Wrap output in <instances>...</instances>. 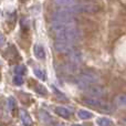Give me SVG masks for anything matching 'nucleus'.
I'll use <instances>...</instances> for the list:
<instances>
[{"mask_svg": "<svg viewBox=\"0 0 126 126\" xmlns=\"http://www.w3.org/2000/svg\"><path fill=\"white\" fill-rule=\"evenodd\" d=\"M13 83H15L17 86L22 85V83H23V79H22L21 74H16V75L13 76Z\"/></svg>", "mask_w": 126, "mask_h": 126, "instance_id": "nucleus-18", "label": "nucleus"}, {"mask_svg": "<svg viewBox=\"0 0 126 126\" xmlns=\"http://www.w3.org/2000/svg\"><path fill=\"white\" fill-rule=\"evenodd\" d=\"M20 118H21V122L24 126H32V120H31L30 115L28 114V112L21 111V113H20Z\"/></svg>", "mask_w": 126, "mask_h": 126, "instance_id": "nucleus-12", "label": "nucleus"}, {"mask_svg": "<svg viewBox=\"0 0 126 126\" xmlns=\"http://www.w3.org/2000/svg\"><path fill=\"white\" fill-rule=\"evenodd\" d=\"M8 102H9V107H10V110H13V107H15L16 105V101L13 97H9L8 98Z\"/></svg>", "mask_w": 126, "mask_h": 126, "instance_id": "nucleus-21", "label": "nucleus"}, {"mask_svg": "<svg viewBox=\"0 0 126 126\" xmlns=\"http://www.w3.org/2000/svg\"><path fill=\"white\" fill-rule=\"evenodd\" d=\"M73 13L74 12L71 9H67V8L60 9V10H57L52 13V20L62 21V22H73L75 21Z\"/></svg>", "mask_w": 126, "mask_h": 126, "instance_id": "nucleus-4", "label": "nucleus"}, {"mask_svg": "<svg viewBox=\"0 0 126 126\" xmlns=\"http://www.w3.org/2000/svg\"><path fill=\"white\" fill-rule=\"evenodd\" d=\"M4 41H6V39H4V35L0 33V48H1V47L4 44Z\"/></svg>", "mask_w": 126, "mask_h": 126, "instance_id": "nucleus-22", "label": "nucleus"}, {"mask_svg": "<svg viewBox=\"0 0 126 126\" xmlns=\"http://www.w3.org/2000/svg\"><path fill=\"white\" fill-rule=\"evenodd\" d=\"M26 72V66L23 65H18V66L15 67V73L16 74H22Z\"/></svg>", "mask_w": 126, "mask_h": 126, "instance_id": "nucleus-19", "label": "nucleus"}, {"mask_svg": "<svg viewBox=\"0 0 126 126\" xmlns=\"http://www.w3.org/2000/svg\"><path fill=\"white\" fill-rule=\"evenodd\" d=\"M55 113H57L58 115H60L61 117H64V118H69L70 116H71L70 111L66 109V107H63V106L55 107Z\"/></svg>", "mask_w": 126, "mask_h": 126, "instance_id": "nucleus-13", "label": "nucleus"}, {"mask_svg": "<svg viewBox=\"0 0 126 126\" xmlns=\"http://www.w3.org/2000/svg\"><path fill=\"white\" fill-rule=\"evenodd\" d=\"M114 105L117 107H126V95L125 94H118L114 98Z\"/></svg>", "mask_w": 126, "mask_h": 126, "instance_id": "nucleus-10", "label": "nucleus"}, {"mask_svg": "<svg viewBox=\"0 0 126 126\" xmlns=\"http://www.w3.org/2000/svg\"><path fill=\"white\" fill-rule=\"evenodd\" d=\"M33 51H34V55L39 60H44L46 59V52H44V49H43V47L42 46L35 44L34 48H33Z\"/></svg>", "mask_w": 126, "mask_h": 126, "instance_id": "nucleus-11", "label": "nucleus"}, {"mask_svg": "<svg viewBox=\"0 0 126 126\" xmlns=\"http://www.w3.org/2000/svg\"><path fill=\"white\" fill-rule=\"evenodd\" d=\"M61 70H62L63 73L66 74V75H72V74H75L76 73L75 65H74L73 63H71V62H70V64H69V63H66V64H63L62 66H61Z\"/></svg>", "mask_w": 126, "mask_h": 126, "instance_id": "nucleus-8", "label": "nucleus"}, {"mask_svg": "<svg viewBox=\"0 0 126 126\" xmlns=\"http://www.w3.org/2000/svg\"><path fill=\"white\" fill-rule=\"evenodd\" d=\"M79 116H80V118H82V120H90V118L93 117L92 113H90L89 111H85V110H80V111H79Z\"/></svg>", "mask_w": 126, "mask_h": 126, "instance_id": "nucleus-15", "label": "nucleus"}, {"mask_svg": "<svg viewBox=\"0 0 126 126\" xmlns=\"http://www.w3.org/2000/svg\"><path fill=\"white\" fill-rule=\"evenodd\" d=\"M66 57L67 60L71 63H73V64H79V63L83 61V55L81 53V51L78 50V49H74L73 51H71L69 54H66Z\"/></svg>", "mask_w": 126, "mask_h": 126, "instance_id": "nucleus-7", "label": "nucleus"}, {"mask_svg": "<svg viewBox=\"0 0 126 126\" xmlns=\"http://www.w3.org/2000/svg\"><path fill=\"white\" fill-rule=\"evenodd\" d=\"M98 81H100V78L97 76V74L93 71H90V70L81 72L76 79V83H78L79 87L83 90H86L91 85L96 84Z\"/></svg>", "mask_w": 126, "mask_h": 126, "instance_id": "nucleus-2", "label": "nucleus"}, {"mask_svg": "<svg viewBox=\"0 0 126 126\" xmlns=\"http://www.w3.org/2000/svg\"><path fill=\"white\" fill-rule=\"evenodd\" d=\"M54 90H55V92H57V94H58V96H59V97H61L62 100H66V97H65V96H63V95H62V93H60V92L58 91L57 89H54Z\"/></svg>", "mask_w": 126, "mask_h": 126, "instance_id": "nucleus-23", "label": "nucleus"}, {"mask_svg": "<svg viewBox=\"0 0 126 126\" xmlns=\"http://www.w3.org/2000/svg\"><path fill=\"white\" fill-rule=\"evenodd\" d=\"M54 2L58 6H61L63 8H67V9L73 8V7L78 3L75 0H54Z\"/></svg>", "mask_w": 126, "mask_h": 126, "instance_id": "nucleus-9", "label": "nucleus"}, {"mask_svg": "<svg viewBox=\"0 0 126 126\" xmlns=\"http://www.w3.org/2000/svg\"><path fill=\"white\" fill-rule=\"evenodd\" d=\"M72 126H82V125H79V124H73Z\"/></svg>", "mask_w": 126, "mask_h": 126, "instance_id": "nucleus-24", "label": "nucleus"}, {"mask_svg": "<svg viewBox=\"0 0 126 126\" xmlns=\"http://www.w3.org/2000/svg\"><path fill=\"white\" fill-rule=\"evenodd\" d=\"M39 116H40V118H41V122H43L44 124H51V122H52L51 116L49 115L46 111H41V112H40Z\"/></svg>", "mask_w": 126, "mask_h": 126, "instance_id": "nucleus-14", "label": "nucleus"}, {"mask_svg": "<svg viewBox=\"0 0 126 126\" xmlns=\"http://www.w3.org/2000/svg\"><path fill=\"white\" fill-rule=\"evenodd\" d=\"M54 35L59 41H65L70 42V43H74V42H78L79 40H81V32L76 28L75 24L60 31V32L54 33Z\"/></svg>", "mask_w": 126, "mask_h": 126, "instance_id": "nucleus-1", "label": "nucleus"}, {"mask_svg": "<svg viewBox=\"0 0 126 126\" xmlns=\"http://www.w3.org/2000/svg\"><path fill=\"white\" fill-rule=\"evenodd\" d=\"M37 91L39 92L41 95H47V90L44 86H42V85H37Z\"/></svg>", "mask_w": 126, "mask_h": 126, "instance_id": "nucleus-20", "label": "nucleus"}, {"mask_svg": "<svg viewBox=\"0 0 126 126\" xmlns=\"http://www.w3.org/2000/svg\"><path fill=\"white\" fill-rule=\"evenodd\" d=\"M34 74H35V76H37L38 79H40V80H42V81H46V79H47V74H46V72L44 71H42L41 69H34Z\"/></svg>", "mask_w": 126, "mask_h": 126, "instance_id": "nucleus-17", "label": "nucleus"}, {"mask_svg": "<svg viewBox=\"0 0 126 126\" xmlns=\"http://www.w3.org/2000/svg\"><path fill=\"white\" fill-rule=\"evenodd\" d=\"M87 96H95V97H103L106 95V90L103 86H100L97 84H93L91 86H89L86 90Z\"/></svg>", "mask_w": 126, "mask_h": 126, "instance_id": "nucleus-6", "label": "nucleus"}, {"mask_svg": "<svg viewBox=\"0 0 126 126\" xmlns=\"http://www.w3.org/2000/svg\"><path fill=\"white\" fill-rule=\"evenodd\" d=\"M98 126H112V121L106 117H101L97 120Z\"/></svg>", "mask_w": 126, "mask_h": 126, "instance_id": "nucleus-16", "label": "nucleus"}, {"mask_svg": "<svg viewBox=\"0 0 126 126\" xmlns=\"http://www.w3.org/2000/svg\"><path fill=\"white\" fill-rule=\"evenodd\" d=\"M85 102V104L90 105V106L96 107V109L101 110L104 112H111L112 111V106L109 102L102 100V97H95V96H86L83 100Z\"/></svg>", "mask_w": 126, "mask_h": 126, "instance_id": "nucleus-3", "label": "nucleus"}, {"mask_svg": "<svg viewBox=\"0 0 126 126\" xmlns=\"http://www.w3.org/2000/svg\"><path fill=\"white\" fill-rule=\"evenodd\" d=\"M54 49L58 53H61V54H69L71 51H73L74 46L73 43H70V42H65V41H59L57 40L54 43Z\"/></svg>", "mask_w": 126, "mask_h": 126, "instance_id": "nucleus-5", "label": "nucleus"}]
</instances>
